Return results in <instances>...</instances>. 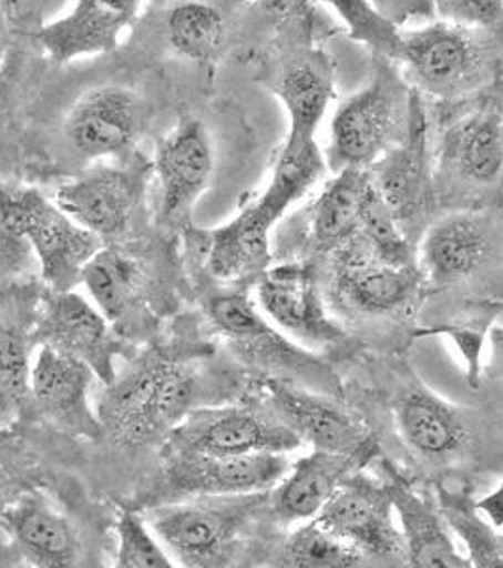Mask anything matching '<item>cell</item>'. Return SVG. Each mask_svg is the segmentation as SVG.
Wrapping results in <instances>:
<instances>
[{
  "label": "cell",
  "instance_id": "1",
  "mask_svg": "<svg viewBox=\"0 0 503 568\" xmlns=\"http://www.w3.org/2000/svg\"><path fill=\"white\" fill-rule=\"evenodd\" d=\"M374 59L371 82L342 101L331 120L326 162L336 173L373 168L406 135L414 90L398 63Z\"/></svg>",
  "mask_w": 503,
  "mask_h": 568
},
{
  "label": "cell",
  "instance_id": "2",
  "mask_svg": "<svg viewBox=\"0 0 503 568\" xmlns=\"http://www.w3.org/2000/svg\"><path fill=\"white\" fill-rule=\"evenodd\" d=\"M0 240L33 246L45 283L53 291H72L101 240L37 190L0 186Z\"/></svg>",
  "mask_w": 503,
  "mask_h": 568
},
{
  "label": "cell",
  "instance_id": "3",
  "mask_svg": "<svg viewBox=\"0 0 503 568\" xmlns=\"http://www.w3.org/2000/svg\"><path fill=\"white\" fill-rule=\"evenodd\" d=\"M398 65L413 90L456 101L483 90L491 80L494 48L484 31L438 21L403 33Z\"/></svg>",
  "mask_w": 503,
  "mask_h": 568
},
{
  "label": "cell",
  "instance_id": "4",
  "mask_svg": "<svg viewBox=\"0 0 503 568\" xmlns=\"http://www.w3.org/2000/svg\"><path fill=\"white\" fill-rule=\"evenodd\" d=\"M99 420L114 438L141 446L187 415L194 383L175 362L148 358L106 385Z\"/></svg>",
  "mask_w": 503,
  "mask_h": 568
},
{
  "label": "cell",
  "instance_id": "5",
  "mask_svg": "<svg viewBox=\"0 0 503 568\" xmlns=\"http://www.w3.org/2000/svg\"><path fill=\"white\" fill-rule=\"evenodd\" d=\"M208 317L219 334L232 343L235 353L252 366L271 372L277 375L275 379L296 383L329 396L341 394L336 372L285 336L243 292L214 296L208 302Z\"/></svg>",
  "mask_w": 503,
  "mask_h": 568
},
{
  "label": "cell",
  "instance_id": "6",
  "mask_svg": "<svg viewBox=\"0 0 503 568\" xmlns=\"http://www.w3.org/2000/svg\"><path fill=\"white\" fill-rule=\"evenodd\" d=\"M269 493L235 497H192L152 511L150 527L186 567H216Z\"/></svg>",
  "mask_w": 503,
  "mask_h": 568
},
{
  "label": "cell",
  "instance_id": "7",
  "mask_svg": "<svg viewBox=\"0 0 503 568\" xmlns=\"http://www.w3.org/2000/svg\"><path fill=\"white\" fill-rule=\"evenodd\" d=\"M304 442L278 419L248 407H216L187 414L168 436V455L232 457L290 453Z\"/></svg>",
  "mask_w": 503,
  "mask_h": 568
},
{
  "label": "cell",
  "instance_id": "8",
  "mask_svg": "<svg viewBox=\"0 0 503 568\" xmlns=\"http://www.w3.org/2000/svg\"><path fill=\"white\" fill-rule=\"evenodd\" d=\"M291 463L286 453H250L232 457L168 455L160 491L167 497H235L275 489Z\"/></svg>",
  "mask_w": 503,
  "mask_h": 568
},
{
  "label": "cell",
  "instance_id": "9",
  "mask_svg": "<svg viewBox=\"0 0 503 568\" xmlns=\"http://www.w3.org/2000/svg\"><path fill=\"white\" fill-rule=\"evenodd\" d=\"M258 307L291 342L309 349H329L347 339L329 317L309 264H283L267 270L258 283Z\"/></svg>",
  "mask_w": 503,
  "mask_h": 568
},
{
  "label": "cell",
  "instance_id": "10",
  "mask_svg": "<svg viewBox=\"0 0 503 568\" xmlns=\"http://www.w3.org/2000/svg\"><path fill=\"white\" fill-rule=\"evenodd\" d=\"M315 521L355 546L366 557H403L406 544L394 521L387 484L361 470L350 474Z\"/></svg>",
  "mask_w": 503,
  "mask_h": 568
},
{
  "label": "cell",
  "instance_id": "11",
  "mask_svg": "<svg viewBox=\"0 0 503 568\" xmlns=\"http://www.w3.org/2000/svg\"><path fill=\"white\" fill-rule=\"evenodd\" d=\"M265 388L278 419L312 449L363 455L371 460L379 455V444L366 425L333 396L275 377Z\"/></svg>",
  "mask_w": 503,
  "mask_h": 568
},
{
  "label": "cell",
  "instance_id": "12",
  "mask_svg": "<svg viewBox=\"0 0 503 568\" xmlns=\"http://www.w3.org/2000/svg\"><path fill=\"white\" fill-rule=\"evenodd\" d=\"M37 337L42 345L88 364L106 385L116 379V358L125 351L123 342L97 305L76 292L53 291L45 297Z\"/></svg>",
  "mask_w": 503,
  "mask_h": 568
},
{
  "label": "cell",
  "instance_id": "13",
  "mask_svg": "<svg viewBox=\"0 0 503 568\" xmlns=\"http://www.w3.org/2000/svg\"><path fill=\"white\" fill-rule=\"evenodd\" d=\"M146 171L141 160L127 168L97 165L59 187L53 201L99 240L116 237L130 227L143 195Z\"/></svg>",
  "mask_w": 503,
  "mask_h": 568
},
{
  "label": "cell",
  "instance_id": "14",
  "mask_svg": "<svg viewBox=\"0 0 503 568\" xmlns=\"http://www.w3.org/2000/svg\"><path fill=\"white\" fill-rule=\"evenodd\" d=\"M333 252V291L356 313L371 317L392 315L406 310L419 291L422 275L417 265L382 262L360 235Z\"/></svg>",
  "mask_w": 503,
  "mask_h": 568
},
{
  "label": "cell",
  "instance_id": "15",
  "mask_svg": "<svg viewBox=\"0 0 503 568\" xmlns=\"http://www.w3.org/2000/svg\"><path fill=\"white\" fill-rule=\"evenodd\" d=\"M162 186V219L173 226L189 224L195 203L214 173L213 139L199 120H186L171 131L155 152Z\"/></svg>",
  "mask_w": 503,
  "mask_h": 568
},
{
  "label": "cell",
  "instance_id": "16",
  "mask_svg": "<svg viewBox=\"0 0 503 568\" xmlns=\"http://www.w3.org/2000/svg\"><path fill=\"white\" fill-rule=\"evenodd\" d=\"M368 171L400 224L403 220L414 219L428 207V201L432 197L430 123L422 93L414 90L411 116L403 139Z\"/></svg>",
  "mask_w": 503,
  "mask_h": 568
},
{
  "label": "cell",
  "instance_id": "17",
  "mask_svg": "<svg viewBox=\"0 0 503 568\" xmlns=\"http://www.w3.org/2000/svg\"><path fill=\"white\" fill-rule=\"evenodd\" d=\"M144 0H76L71 12L39 31V42L55 63L116 50L135 23Z\"/></svg>",
  "mask_w": 503,
  "mask_h": 568
},
{
  "label": "cell",
  "instance_id": "18",
  "mask_svg": "<svg viewBox=\"0 0 503 568\" xmlns=\"http://www.w3.org/2000/svg\"><path fill=\"white\" fill-rule=\"evenodd\" d=\"M143 125V103L133 91L103 85L88 91L66 118L72 149L88 160L122 154L131 149Z\"/></svg>",
  "mask_w": 503,
  "mask_h": 568
},
{
  "label": "cell",
  "instance_id": "19",
  "mask_svg": "<svg viewBox=\"0 0 503 568\" xmlns=\"http://www.w3.org/2000/svg\"><path fill=\"white\" fill-rule=\"evenodd\" d=\"M93 377L95 372L84 362L42 345L31 366V394L53 423L71 433L99 438L103 425L88 400Z\"/></svg>",
  "mask_w": 503,
  "mask_h": 568
},
{
  "label": "cell",
  "instance_id": "20",
  "mask_svg": "<svg viewBox=\"0 0 503 568\" xmlns=\"http://www.w3.org/2000/svg\"><path fill=\"white\" fill-rule=\"evenodd\" d=\"M491 251L492 220L486 214H451L428 230L417 267L430 283L451 286L478 273Z\"/></svg>",
  "mask_w": 503,
  "mask_h": 568
},
{
  "label": "cell",
  "instance_id": "21",
  "mask_svg": "<svg viewBox=\"0 0 503 568\" xmlns=\"http://www.w3.org/2000/svg\"><path fill=\"white\" fill-rule=\"evenodd\" d=\"M382 481L387 484L394 514H398L406 559L411 567H471L468 557L456 549L441 510L414 491L411 484L387 460L382 463Z\"/></svg>",
  "mask_w": 503,
  "mask_h": 568
},
{
  "label": "cell",
  "instance_id": "22",
  "mask_svg": "<svg viewBox=\"0 0 503 568\" xmlns=\"http://www.w3.org/2000/svg\"><path fill=\"white\" fill-rule=\"evenodd\" d=\"M0 525L40 567H74L80 538L69 517L40 495L27 493L0 514Z\"/></svg>",
  "mask_w": 503,
  "mask_h": 568
},
{
  "label": "cell",
  "instance_id": "23",
  "mask_svg": "<svg viewBox=\"0 0 503 568\" xmlns=\"http://www.w3.org/2000/svg\"><path fill=\"white\" fill-rule=\"evenodd\" d=\"M336 90L333 65L312 45H297L285 59L275 78V93L285 104L290 120V136L317 139Z\"/></svg>",
  "mask_w": 503,
  "mask_h": 568
},
{
  "label": "cell",
  "instance_id": "24",
  "mask_svg": "<svg viewBox=\"0 0 503 568\" xmlns=\"http://www.w3.org/2000/svg\"><path fill=\"white\" fill-rule=\"evenodd\" d=\"M369 463L371 459L363 455L312 449L310 455L296 460L277 485L273 495L277 516L288 524L315 519L339 485Z\"/></svg>",
  "mask_w": 503,
  "mask_h": 568
},
{
  "label": "cell",
  "instance_id": "25",
  "mask_svg": "<svg viewBox=\"0 0 503 568\" xmlns=\"http://www.w3.org/2000/svg\"><path fill=\"white\" fill-rule=\"evenodd\" d=\"M394 412L401 439L424 459H449L468 444V428L459 409L428 388H407Z\"/></svg>",
  "mask_w": 503,
  "mask_h": 568
},
{
  "label": "cell",
  "instance_id": "26",
  "mask_svg": "<svg viewBox=\"0 0 503 568\" xmlns=\"http://www.w3.org/2000/svg\"><path fill=\"white\" fill-rule=\"evenodd\" d=\"M324 171L326 160L318 149L317 139L286 136L269 186L246 211L273 230L286 211L322 179Z\"/></svg>",
  "mask_w": 503,
  "mask_h": 568
},
{
  "label": "cell",
  "instance_id": "27",
  "mask_svg": "<svg viewBox=\"0 0 503 568\" xmlns=\"http://www.w3.org/2000/svg\"><path fill=\"white\" fill-rule=\"evenodd\" d=\"M445 160L454 173L475 186L496 182L503 173V120L479 110L460 120L445 136Z\"/></svg>",
  "mask_w": 503,
  "mask_h": 568
},
{
  "label": "cell",
  "instance_id": "28",
  "mask_svg": "<svg viewBox=\"0 0 503 568\" xmlns=\"http://www.w3.org/2000/svg\"><path fill=\"white\" fill-rule=\"evenodd\" d=\"M82 283L114 326L125 323L143 305V270L133 256L114 246L95 252L82 272Z\"/></svg>",
  "mask_w": 503,
  "mask_h": 568
},
{
  "label": "cell",
  "instance_id": "29",
  "mask_svg": "<svg viewBox=\"0 0 503 568\" xmlns=\"http://www.w3.org/2000/svg\"><path fill=\"white\" fill-rule=\"evenodd\" d=\"M368 179V169H342L324 187L310 211V233L320 248L337 251L358 235L361 195Z\"/></svg>",
  "mask_w": 503,
  "mask_h": 568
},
{
  "label": "cell",
  "instance_id": "30",
  "mask_svg": "<svg viewBox=\"0 0 503 568\" xmlns=\"http://www.w3.org/2000/svg\"><path fill=\"white\" fill-rule=\"evenodd\" d=\"M439 510L451 532L459 536L471 567L503 568V536L468 495L439 487Z\"/></svg>",
  "mask_w": 503,
  "mask_h": 568
},
{
  "label": "cell",
  "instance_id": "31",
  "mask_svg": "<svg viewBox=\"0 0 503 568\" xmlns=\"http://www.w3.org/2000/svg\"><path fill=\"white\" fill-rule=\"evenodd\" d=\"M168 40L182 58L207 63L216 58L226 37V21L205 0H181L167 18Z\"/></svg>",
  "mask_w": 503,
  "mask_h": 568
},
{
  "label": "cell",
  "instance_id": "32",
  "mask_svg": "<svg viewBox=\"0 0 503 568\" xmlns=\"http://www.w3.org/2000/svg\"><path fill=\"white\" fill-rule=\"evenodd\" d=\"M366 556L345 542L331 530L309 519L294 530L278 556V567L290 568H352L361 567Z\"/></svg>",
  "mask_w": 503,
  "mask_h": 568
},
{
  "label": "cell",
  "instance_id": "33",
  "mask_svg": "<svg viewBox=\"0 0 503 568\" xmlns=\"http://www.w3.org/2000/svg\"><path fill=\"white\" fill-rule=\"evenodd\" d=\"M369 173V171H368ZM358 235L368 243L377 258L394 265H417L409 241L401 232L400 220L382 200L371 176L363 187L360 205V227Z\"/></svg>",
  "mask_w": 503,
  "mask_h": 568
},
{
  "label": "cell",
  "instance_id": "34",
  "mask_svg": "<svg viewBox=\"0 0 503 568\" xmlns=\"http://www.w3.org/2000/svg\"><path fill=\"white\" fill-rule=\"evenodd\" d=\"M349 31L350 39L368 45L374 58L400 63L403 33L396 21L374 7L373 0H326Z\"/></svg>",
  "mask_w": 503,
  "mask_h": 568
},
{
  "label": "cell",
  "instance_id": "35",
  "mask_svg": "<svg viewBox=\"0 0 503 568\" xmlns=\"http://www.w3.org/2000/svg\"><path fill=\"white\" fill-rule=\"evenodd\" d=\"M31 390V368L25 336L0 328V420L7 419Z\"/></svg>",
  "mask_w": 503,
  "mask_h": 568
},
{
  "label": "cell",
  "instance_id": "36",
  "mask_svg": "<svg viewBox=\"0 0 503 568\" xmlns=\"http://www.w3.org/2000/svg\"><path fill=\"white\" fill-rule=\"evenodd\" d=\"M117 568H171V557L155 540L143 517L135 511H122L117 517Z\"/></svg>",
  "mask_w": 503,
  "mask_h": 568
},
{
  "label": "cell",
  "instance_id": "37",
  "mask_svg": "<svg viewBox=\"0 0 503 568\" xmlns=\"http://www.w3.org/2000/svg\"><path fill=\"white\" fill-rule=\"evenodd\" d=\"M267 20L278 31L310 45L312 40L328 33L329 20L318 10L315 0H259Z\"/></svg>",
  "mask_w": 503,
  "mask_h": 568
},
{
  "label": "cell",
  "instance_id": "38",
  "mask_svg": "<svg viewBox=\"0 0 503 568\" xmlns=\"http://www.w3.org/2000/svg\"><path fill=\"white\" fill-rule=\"evenodd\" d=\"M433 13L454 26L484 33L503 29V0H432Z\"/></svg>",
  "mask_w": 503,
  "mask_h": 568
},
{
  "label": "cell",
  "instance_id": "39",
  "mask_svg": "<svg viewBox=\"0 0 503 568\" xmlns=\"http://www.w3.org/2000/svg\"><path fill=\"white\" fill-rule=\"evenodd\" d=\"M484 317L470 323L451 324V326H441L433 332H441L445 336L451 337L452 343L456 345V349L462 355L465 364V374L471 387H479L481 382V355H483L484 343L489 334V323H484Z\"/></svg>",
  "mask_w": 503,
  "mask_h": 568
},
{
  "label": "cell",
  "instance_id": "40",
  "mask_svg": "<svg viewBox=\"0 0 503 568\" xmlns=\"http://www.w3.org/2000/svg\"><path fill=\"white\" fill-rule=\"evenodd\" d=\"M373 2L374 7L398 26L413 18H430L433 13L432 0H373Z\"/></svg>",
  "mask_w": 503,
  "mask_h": 568
},
{
  "label": "cell",
  "instance_id": "41",
  "mask_svg": "<svg viewBox=\"0 0 503 568\" xmlns=\"http://www.w3.org/2000/svg\"><path fill=\"white\" fill-rule=\"evenodd\" d=\"M479 510L483 511L484 517L491 521L496 529L503 527V481L497 485L496 489L481 498L478 503Z\"/></svg>",
  "mask_w": 503,
  "mask_h": 568
},
{
  "label": "cell",
  "instance_id": "42",
  "mask_svg": "<svg viewBox=\"0 0 503 568\" xmlns=\"http://www.w3.org/2000/svg\"><path fill=\"white\" fill-rule=\"evenodd\" d=\"M489 339H491L492 355H494L496 366L503 372V326H497V328L491 329V336H489Z\"/></svg>",
  "mask_w": 503,
  "mask_h": 568
},
{
  "label": "cell",
  "instance_id": "43",
  "mask_svg": "<svg viewBox=\"0 0 503 568\" xmlns=\"http://www.w3.org/2000/svg\"><path fill=\"white\" fill-rule=\"evenodd\" d=\"M4 48H7V31H4V26H2V20H0V59H2Z\"/></svg>",
  "mask_w": 503,
  "mask_h": 568
}]
</instances>
